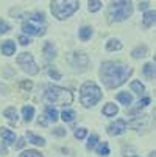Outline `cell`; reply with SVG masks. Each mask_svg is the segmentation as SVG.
<instances>
[{
    "instance_id": "obj_1",
    "label": "cell",
    "mask_w": 156,
    "mask_h": 157,
    "mask_svg": "<svg viewBox=\"0 0 156 157\" xmlns=\"http://www.w3.org/2000/svg\"><path fill=\"white\" fill-rule=\"evenodd\" d=\"M131 73H133L131 67H126L119 62H103L102 69H100L102 81L105 82L108 89H116L122 86L130 78Z\"/></svg>"
},
{
    "instance_id": "obj_2",
    "label": "cell",
    "mask_w": 156,
    "mask_h": 157,
    "mask_svg": "<svg viewBox=\"0 0 156 157\" xmlns=\"http://www.w3.org/2000/svg\"><path fill=\"white\" fill-rule=\"evenodd\" d=\"M131 14H133V6H131L130 0H114L108 10V17H109L108 20L111 24L122 22V20L128 19Z\"/></svg>"
},
{
    "instance_id": "obj_3",
    "label": "cell",
    "mask_w": 156,
    "mask_h": 157,
    "mask_svg": "<svg viewBox=\"0 0 156 157\" xmlns=\"http://www.w3.org/2000/svg\"><path fill=\"white\" fill-rule=\"evenodd\" d=\"M46 101L58 106H69L74 101V95L70 90L58 86H49L46 92Z\"/></svg>"
},
{
    "instance_id": "obj_4",
    "label": "cell",
    "mask_w": 156,
    "mask_h": 157,
    "mask_svg": "<svg viewBox=\"0 0 156 157\" xmlns=\"http://www.w3.org/2000/svg\"><path fill=\"white\" fill-rule=\"evenodd\" d=\"M78 0H52V13L56 19L64 20L78 10Z\"/></svg>"
},
{
    "instance_id": "obj_5",
    "label": "cell",
    "mask_w": 156,
    "mask_h": 157,
    "mask_svg": "<svg viewBox=\"0 0 156 157\" xmlns=\"http://www.w3.org/2000/svg\"><path fill=\"white\" fill-rule=\"evenodd\" d=\"M80 98H81V103L83 106L86 107H91V106H95L100 100H102V90H100V87L92 82V81H87L81 86L80 89Z\"/></svg>"
},
{
    "instance_id": "obj_6",
    "label": "cell",
    "mask_w": 156,
    "mask_h": 157,
    "mask_svg": "<svg viewBox=\"0 0 156 157\" xmlns=\"http://www.w3.org/2000/svg\"><path fill=\"white\" fill-rule=\"evenodd\" d=\"M17 64L22 67V70L28 75H36L39 72V67L36 65L33 55H30V53H20L17 56Z\"/></svg>"
},
{
    "instance_id": "obj_7",
    "label": "cell",
    "mask_w": 156,
    "mask_h": 157,
    "mask_svg": "<svg viewBox=\"0 0 156 157\" xmlns=\"http://www.w3.org/2000/svg\"><path fill=\"white\" fill-rule=\"evenodd\" d=\"M22 30H24L27 34H31V36H44L46 34V27L41 25L39 22H33V20H28L22 25Z\"/></svg>"
},
{
    "instance_id": "obj_8",
    "label": "cell",
    "mask_w": 156,
    "mask_h": 157,
    "mask_svg": "<svg viewBox=\"0 0 156 157\" xmlns=\"http://www.w3.org/2000/svg\"><path fill=\"white\" fill-rule=\"evenodd\" d=\"M126 129V123L125 120H116L114 123H111L108 126V134L109 136H120V134H123Z\"/></svg>"
},
{
    "instance_id": "obj_9",
    "label": "cell",
    "mask_w": 156,
    "mask_h": 157,
    "mask_svg": "<svg viewBox=\"0 0 156 157\" xmlns=\"http://www.w3.org/2000/svg\"><path fill=\"white\" fill-rule=\"evenodd\" d=\"M0 136H2V139H3V142L6 145H11L16 140V134L13 131L6 129V128H0Z\"/></svg>"
},
{
    "instance_id": "obj_10",
    "label": "cell",
    "mask_w": 156,
    "mask_h": 157,
    "mask_svg": "<svg viewBox=\"0 0 156 157\" xmlns=\"http://www.w3.org/2000/svg\"><path fill=\"white\" fill-rule=\"evenodd\" d=\"M42 53H44V56H46V59L50 61L56 56V48H55V45L52 42H46V45H44V48H42Z\"/></svg>"
},
{
    "instance_id": "obj_11",
    "label": "cell",
    "mask_w": 156,
    "mask_h": 157,
    "mask_svg": "<svg viewBox=\"0 0 156 157\" xmlns=\"http://www.w3.org/2000/svg\"><path fill=\"white\" fill-rule=\"evenodd\" d=\"M14 52H16V44L13 40H5L2 44V53L5 56H11Z\"/></svg>"
},
{
    "instance_id": "obj_12",
    "label": "cell",
    "mask_w": 156,
    "mask_h": 157,
    "mask_svg": "<svg viewBox=\"0 0 156 157\" xmlns=\"http://www.w3.org/2000/svg\"><path fill=\"white\" fill-rule=\"evenodd\" d=\"M154 16H156V13H154V10L153 11H147L145 14H144V17H142V24H144V27H151L153 24H154Z\"/></svg>"
},
{
    "instance_id": "obj_13",
    "label": "cell",
    "mask_w": 156,
    "mask_h": 157,
    "mask_svg": "<svg viewBox=\"0 0 156 157\" xmlns=\"http://www.w3.org/2000/svg\"><path fill=\"white\" fill-rule=\"evenodd\" d=\"M27 139H28L30 143L38 145V146H44V145H46V140H44L42 137H39V136H36V134H33V132H27Z\"/></svg>"
},
{
    "instance_id": "obj_14",
    "label": "cell",
    "mask_w": 156,
    "mask_h": 157,
    "mask_svg": "<svg viewBox=\"0 0 156 157\" xmlns=\"http://www.w3.org/2000/svg\"><path fill=\"white\" fill-rule=\"evenodd\" d=\"M117 112H119V109H117V106L113 104V103H108V104L103 107V114H105L106 117H114Z\"/></svg>"
},
{
    "instance_id": "obj_15",
    "label": "cell",
    "mask_w": 156,
    "mask_h": 157,
    "mask_svg": "<svg viewBox=\"0 0 156 157\" xmlns=\"http://www.w3.org/2000/svg\"><path fill=\"white\" fill-rule=\"evenodd\" d=\"M3 115H5L11 123H17V110H16L14 107H8V109H5Z\"/></svg>"
},
{
    "instance_id": "obj_16",
    "label": "cell",
    "mask_w": 156,
    "mask_h": 157,
    "mask_svg": "<svg viewBox=\"0 0 156 157\" xmlns=\"http://www.w3.org/2000/svg\"><path fill=\"white\" fill-rule=\"evenodd\" d=\"M22 115H24V120L25 121H30L34 115V107L33 106H24L22 107Z\"/></svg>"
},
{
    "instance_id": "obj_17",
    "label": "cell",
    "mask_w": 156,
    "mask_h": 157,
    "mask_svg": "<svg viewBox=\"0 0 156 157\" xmlns=\"http://www.w3.org/2000/svg\"><path fill=\"white\" fill-rule=\"evenodd\" d=\"M131 56L134 58V59H139V58H144V56H147V47H145V45L136 47L134 50L131 52Z\"/></svg>"
},
{
    "instance_id": "obj_18",
    "label": "cell",
    "mask_w": 156,
    "mask_h": 157,
    "mask_svg": "<svg viewBox=\"0 0 156 157\" xmlns=\"http://www.w3.org/2000/svg\"><path fill=\"white\" fill-rule=\"evenodd\" d=\"M74 58H75V61H74L75 65H81V67H86L87 65V56L84 53H75Z\"/></svg>"
},
{
    "instance_id": "obj_19",
    "label": "cell",
    "mask_w": 156,
    "mask_h": 157,
    "mask_svg": "<svg viewBox=\"0 0 156 157\" xmlns=\"http://www.w3.org/2000/svg\"><path fill=\"white\" fill-rule=\"evenodd\" d=\"M120 48H122V44L117 39H109L108 44H106V50L108 52H116V50H120Z\"/></svg>"
},
{
    "instance_id": "obj_20",
    "label": "cell",
    "mask_w": 156,
    "mask_h": 157,
    "mask_svg": "<svg viewBox=\"0 0 156 157\" xmlns=\"http://www.w3.org/2000/svg\"><path fill=\"white\" fill-rule=\"evenodd\" d=\"M117 100H119L122 104L130 106V104H131V101H133V97H131L128 92H120V94H117Z\"/></svg>"
},
{
    "instance_id": "obj_21",
    "label": "cell",
    "mask_w": 156,
    "mask_h": 157,
    "mask_svg": "<svg viewBox=\"0 0 156 157\" xmlns=\"http://www.w3.org/2000/svg\"><path fill=\"white\" fill-rule=\"evenodd\" d=\"M142 70H144V75H145L147 78H150V79H153V78H154V65H153L151 62L145 64Z\"/></svg>"
},
{
    "instance_id": "obj_22",
    "label": "cell",
    "mask_w": 156,
    "mask_h": 157,
    "mask_svg": "<svg viewBox=\"0 0 156 157\" xmlns=\"http://www.w3.org/2000/svg\"><path fill=\"white\" fill-rule=\"evenodd\" d=\"M80 39L81 40H87V39H91V36H92V30L89 28V27H83V28H80Z\"/></svg>"
},
{
    "instance_id": "obj_23",
    "label": "cell",
    "mask_w": 156,
    "mask_h": 157,
    "mask_svg": "<svg viewBox=\"0 0 156 157\" xmlns=\"http://www.w3.org/2000/svg\"><path fill=\"white\" fill-rule=\"evenodd\" d=\"M131 90H134L138 95H141V94H144L145 87H144V84H141V81H133L131 82Z\"/></svg>"
},
{
    "instance_id": "obj_24",
    "label": "cell",
    "mask_w": 156,
    "mask_h": 157,
    "mask_svg": "<svg viewBox=\"0 0 156 157\" xmlns=\"http://www.w3.org/2000/svg\"><path fill=\"white\" fill-rule=\"evenodd\" d=\"M102 8V2L100 0H89V11L91 13H97Z\"/></svg>"
},
{
    "instance_id": "obj_25",
    "label": "cell",
    "mask_w": 156,
    "mask_h": 157,
    "mask_svg": "<svg viewBox=\"0 0 156 157\" xmlns=\"http://www.w3.org/2000/svg\"><path fill=\"white\" fill-rule=\"evenodd\" d=\"M61 118L64 120V121H74V118H75V112L74 110H64L62 114H61Z\"/></svg>"
},
{
    "instance_id": "obj_26",
    "label": "cell",
    "mask_w": 156,
    "mask_h": 157,
    "mask_svg": "<svg viewBox=\"0 0 156 157\" xmlns=\"http://www.w3.org/2000/svg\"><path fill=\"white\" fill-rule=\"evenodd\" d=\"M97 142H98V136H97V134H94V136L89 137V140H87V143H86V148H87V149H94L95 145H97Z\"/></svg>"
},
{
    "instance_id": "obj_27",
    "label": "cell",
    "mask_w": 156,
    "mask_h": 157,
    "mask_svg": "<svg viewBox=\"0 0 156 157\" xmlns=\"http://www.w3.org/2000/svg\"><path fill=\"white\" fill-rule=\"evenodd\" d=\"M46 114L49 115V120H52V121H56V120H58V112H56V109H53V107H46Z\"/></svg>"
},
{
    "instance_id": "obj_28",
    "label": "cell",
    "mask_w": 156,
    "mask_h": 157,
    "mask_svg": "<svg viewBox=\"0 0 156 157\" xmlns=\"http://www.w3.org/2000/svg\"><path fill=\"white\" fill-rule=\"evenodd\" d=\"M30 20L39 22V24H44V22H46V16H44V13H34V14L30 16Z\"/></svg>"
},
{
    "instance_id": "obj_29",
    "label": "cell",
    "mask_w": 156,
    "mask_h": 157,
    "mask_svg": "<svg viewBox=\"0 0 156 157\" xmlns=\"http://www.w3.org/2000/svg\"><path fill=\"white\" fill-rule=\"evenodd\" d=\"M97 152H98L100 155H108V154H109V146H108V143H106V142L100 143L98 148H97Z\"/></svg>"
},
{
    "instance_id": "obj_30",
    "label": "cell",
    "mask_w": 156,
    "mask_h": 157,
    "mask_svg": "<svg viewBox=\"0 0 156 157\" xmlns=\"http://www.w3.org/2000/svg\"><path fill=\"white\" fill-rule=\"evenodd\" d=\"M20 157H44L41 152H38L36 149H28V151H24L20 154Z\"/></svg>"
},
{
    "instance_id": "obj_31",
    "label": "cell",
    "mask_w": 156,
    "mask_h": 157,
    "mask_svg": "<svg viewBox=\"0 0 156 157\" xmlns=\"http://www.w3.org/2000/svg\"><path fill=\"white\" fill-rule=\"evenodd\" d=\"M86 136H87V131H86V129H83V128L75 131V139H78V140H83Z\"/></svg>"
},
{
    "instance_id": "obj_32",
    "label": "cell",
    "mask_w": 156,
    "mask_h": 157,
    "mask_svg": "<svg viewBox=\"0 0 156 157\" xmlns=\"http://www.w3.org/2000/svg\"><path fill=\"white\" fill-rule=\"evenodd\" d=\"M10 31V25L6 24L5 20L0 19V34H3V33H8Z\"/></svg>"
},
{
    "instance_id": "obj_33",
    "label": "cell",
    "mask_w": 156,
    "mask_h": 157,
    "mask_svg": "<svg viewBox=\"0 0 156 157\" xmlns=\"http://www.w3.org/2000/svg\"><path fill=\"white\" fill-rule=\"evenodd\" d=\"M49 75L53 78V79H61V73L55 69H49Z\"/></svg>"
},
{
    "instance_id": "obj_34",
    "label": "cell",
    "mask_w": 156,
    "mask_h": 157,
    "mask_svg": "<svg viewBox=\"0 0 156 157\" xmlns=\"http://www.w3.org/2000/svg\"><path fill=\"white\" fill-rule=\"evenodd\" d=\"M53 134H55V136H58V137H64L66 136V129L56 128V129H53Z\"/></svg>"
},
{
    "instance_id": "obj_35",
    "label": "cell",
    "mask_w": 156,
    "mask_h": 157,
    "mask_svg": "<svg viewBox=\"0 0 156 157\" xmlns=\"http://www.w3.org/2000/svg\"><path fill=\"white\" fill-rule=\"evenodd\" d=\"M19 42L22 44V45H28V44H30L31 40H30L27 36H20V37H19Z\"/></svg>"
},
{
    "instance_id": "obj_36",
    "label": "cell",
    "mask_w": 156,
    "mask_h": 157,
    "mask_svg": "<svg viewBox=\"0 0 156 157\" xmlns=\"http://www.w3.org/2000/svg\"><path fill=\"white\" fill-rule=\"evenodd\" d=\"M20 86H22V87H24V89H25V90H30V89L33 87V82H31V81H24V82H22Z\"/></svg>"
},
{
    "instance_id": "obj_37",
    "label": "cell",
    "mask_w": 156,
    "mask_h": 157,
    "mask_svg": "<svg viewBox=\"0 0 156 157\" xmlns=\"http://www.w3.org/2000/svg\"><path fill=\"white\" fill-rule=\"evenodd\" d=\"M24 145H25V140H24V139H19V142H17V145H16V149H20Z\"/></svg>"
},
{
    "instance_id": "obj_38",
    "label": "cell",
    "mask_w": 156,
    "mask_h": 157,
    "mask_svg": "<svg viewBox=\"0 0 156 157\" xmlns=\"http://www.w3.org/2000/svg\"><path fill=\"white\" fill-rule=\"evenodd\" d=\"M38 123H39V124H42V126H47V120L44 118V117H41V118L38 120Z\"/></svg>"
},
{
    "instance_id": "obj_39",
    "label": "cell",
    "mask_w": 156,
    "mask_h": 157,
    "mask_svg": "<svg viewBox=\"0 0 156 157\" xmlns=\"http://www.w3.org/2000/svg\"><path fill=\"white\" fill-rule=\"evenodd\" d=\"M147 8H148V3L147 2H144V3L139 5V10H147Z\"/></svg>"
},
{
    "instance_id": "obj_40",
    "label": "cell",
    "mask_w": 156,
    "mask_h": 157,
    "mask_svg": "<svg viewBox=\"0 0 156 157\" xmlns=\"http://www.w3.org/2000/svg\"><path fill=\"white\" fill-rule=\"evenodd\" d=\"M0 154H2V155H3V154H6V148H5V146H2V145H0Z\"/></svg>"
},
{
    "instance_id": "obj_41",
    "label": "cell",
    "mask_w": 156,
    "mask_h": 157,
    "mask_svg": "<svg viewBox=\"0 0 156 157\" xmlns=\"http://www.w3.org/2000/svg\"><path fill=\"white\" fill-rule=\"evenodd\" d=\"M150 157H154V152H150Z\"/></svg>"
},
{
    "instance_id": "obj_42",
    "label": "cell",
    "mask_w": 156,
    "mask_h": 157,
    "mask_svg": "<svg viewBox=\"0 0 156 157\" xmlns=\"http://www.w3.org/2000/svg\"><path fill=\"white\" fill-rule=\"evenodd\" d=\"M133 157H138V155H133Z\"/></svg>"
}]
</instances>
